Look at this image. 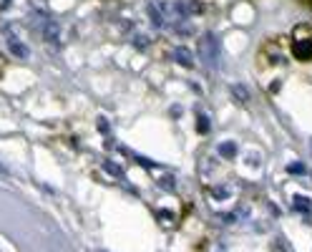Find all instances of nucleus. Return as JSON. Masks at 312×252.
<instances>
[{"mask_svg":"<svg viewBox=\"0 0 312 252\" xmlns=\"http://www.w3.org/2000/svg\"><path fill=\"white\" fill-rule=\"evenodd\" d=\"M287 40H290V53L294 61L312 63V23H297Z\"/></svg>","mask_w":312,"mask_h":252,"instance_id":"1","label":"nucleus"},{"mask_svg":"<svg viewBox=\"0 0 312 252\" xmlns=\"http://www.w3.org/2000/svg\"><path fill=\"white\" fill-rule=\"evenodd\" d=\"M197 53H199L202 63H204L206 68H214L217 61H219V40H217V36L209 33V31L202 33L199 40H197Z\"/></svg>","mask_w":312,"mask_h":252,"instance_id":"2","label":"nucleus"},{"mask_svg":"<svg viewBox=\"0 0 312 252\" xmlns=\"http://www.w3.org/2000/svg\"><path fill=\"white\" fill-rule=\"evenodd\" d=\"M279 43H282L279 38H272V40H267V43H264L262 51H259V66H264V68H275V66H279V63H282L285 53H282Z\"/></svg>","mask_w":312,"mask_h":252,"instance_id":"3","label":"nucleus"},{"mask_svg":"<svg viewBox=\"0 0 312 252\" xmlns=\"http://www.w3.org/2000/svg\"><path fill=\"white\" fill-rule=\"evenodd\" d=\"M33 18H38V23H40V36L46 38L48 43H53V46H58V43H61V31H58L55 20H53V18H48V16H43L40 10H36V16H33Z\"/></svg>","mask_w":312,"mask_h":252,"instance_id":"4","label":"nucleus"},{"mask_svg":"<svg viewBox=\"0 0 312 252\" xmlns=\"http://www.w3.org/2000/svg\"><path fill=\"white\" fill-rule=\"evenodd\" d=\"M8 46H10V53H13V56H18V58H28V48L23 46V43H20L18 38L8 36Z\"/></svg>","mask_w":312,"mask_h":252,"instance_id":"5","label":"nucleus"},{"mask_svg":"<svg viewBox=\"0 0 312 252\" xmlns=\"http://www.w3.org/2000/svg\"><path fill=\"white\" fill-rule=\"evenodd\" d=\"M174 61L176 63H182V66H191V63H194V61H191V53H189V48H184V46H179V48H176L174 51Z\"/></svg>","mask_w":312,"mask_h":252,"instance_id":"6","label":"nucleus"},{"mask_svg":"<svg viewBox=\"0 0 312 252\" xmlns=\"http://www.w3.org/2000/svg\"><path fill=\"white\" fill-rule=\"evenodd\" d=\"M219 154L224 156V159H232V156L237 154V144H234V141H221V144H219Z\"/></svg>","mask_w":312,"mask_h":252,"instance_id":"7","label":"nucleus"},{"mask_svg":"<svg viewBox=\"0 0 312 252\" xmlns=\"http://www.w3.org/2000/svg\"><path fill=\"white\" fill-rule=\"evenodd\" d=\"M294 210H300L302 214H310L312 212V202L305 199V197H294Z\"/></svg>","mask_w":312,"mask_h":252,"instance_id":"8","label":"nucleus"},{"mask_svg":"<svg viewBox=\"0 0 312 252\" xmlns=\"http://www.w3.org/2000/svg\"><path fill=\"white\" fill-rule=\"evenodd\" d=\"M197 121H199V134H206V131H209V121H206L202 114L197 116Z\"/></svg>","mask_w":312,"mask_h":252,"instance_id":"9","label":"nucleus"},{"mask_svg":"<svg viewBox=\"0 0 312 252\" xmlns=\"http://www.w3.org/2000/svg\"><path fill=\"white\" fill-rule=\"evenodd\" d=\"M287 169H290L292 174H305V167H302V164H290Z\"/></svg>","mask_w":312,"mask_h":252,"instance_id":"10","label":"nucleus"},{"mask_svg":"<svg viewBox=\"0 0 312 252\" xmlns=\"http://www.w3.org/2000/svg\"><path fill=\"white\" fill-rule=\"evenodd\" d=\"M214 197H217V199H227V197H229V192H227V189H217V192H214Z\"/></svg>","mask_w":312,"mask_h":252,"instance_id":"11","label":"nucleus"},{"mask_svg":"<svg viewBox=\"0 0 312 252\" xmlns=\"http://www.w3.org/2000/svg\"><path fill=\"white\" fill-rule=\"evenodd\" d=\"M148 10H151V20H154L156 25H161V16L156 13V8H148Z\"/></svg>","mask_w":312,"mask_h":252,"instance_id":"12","label":"nucleus"},{"mask_svg":"<svg viewBox=\"0 0 312 252\" xmlns=\"http://www.w3.org/2000/svg\"><path fill=\"white\" fill-rule=\"evenodd\" d=\"M106 169H109L111 174H116V176H118V174H121V169H118V167H113V164H111V161H106Z\"/></svg>","mask_w":312,"mask_h":252,"instance_id":"13","label":"nucleus"},{"mask_svg":"<svg viewBox=\"0 0 312 252\" xmlns=\"http://www.w3.org/2000/svg\"><path fill=\"white\" fill-rule=\"evenodd\" d=\"M3 68H5V66H3V58H0V76H3Z\"/></svg>","mask_w":312,"mask_h":252,"instance_id":"14","label":"nucleus"}]
</instances>
